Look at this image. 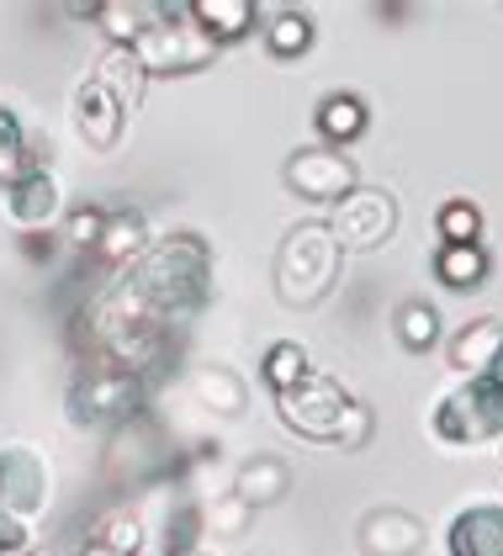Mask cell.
I'll use <instances>...</instances> for the list:
<instances>
[{
    "label": "cell",
    "mask_w": 503,
    "mask_h": 556,
    "mask_svg": "<svg viewBox=\"0 0 503 556\" xmlns=\"http://www.w3.org/2000/svg\"><path fill=\"white\" fill-rule=\"evenodd\" d=\"M212 292V250L202 233H165L149 239V250L90 302L85 340L90 350L123 340V334H175L186 329Z\"/></svg>",
    "instance_id": "1"
},
{
    "label": "cell",
    "mask_w": 503,
    "mask_h": 556,
    "mask_svg": "<svg viewBox=\"0 0 503 556\" xmlns=\"http://www.w3.org/2000/svg\"><path fill=\"white\" fill-rule=\"evenodd\" d=\"M344 250L335 244L329 223H297L276 250V298L287 307H318L339 287Z\"/></svg>",
    "instance_id": "2"
},
{
    "label": "cell",
    "mask_w": 503,
    "mask_h": 556,
    "mask_svg": "<svg viewBox=\"0 0 503 556\" xmlns=\"http://www.w3.org/2000/svg\"><path fill=\"white\" fill-rule=\"evenodd\" d=\"M64 408H70V425L80 429H117L133 414H143V377L90 355V366L75 371V382L64 392Z\"/></svg>",
    "instance_id": "3"
},
{
    "label": "cell",
    "mask_w": 503,
    "mask_h": 556,
    "mask_svg": "<svg viewBox=\"0 0 503 556\" xmlns=\"http://www.w3.org/2000/svg\"><path fill=\"white\" fill-rule=\"evenodd\" d=\"M138 53V64H143V75L154 80V75H191V70H208L212 59H217V48L197 33V22L186 16V0H165L160 5V22L133 43Z\"/></svg>",
    "instance_id": "4"
},
{
    "label": "cell",
    "mask_w": 503,
    "mask_h": 556,
    "mask_svg": "<svg viewBox=\"0 0 503 556\" xmlns=\"http://www.w3.org/2000/svg\"><path fill=\"white\" fill-rule=\"evenodd\" d=\"M435 434L445 445H477L503 434V387L488 377H466L456 392L435 403Z\"/></svg>",
    "instance_id": "5"
},
{
    "label": "cell",
    "mask_w": 503,
    "mask_h": 556,
    "mask_svg": "<svg viewBox=\"0 0 503 556\" xmlns=\"http://www.w3.org/2000/svg\"><path fill=\"white\" fill-rule=\"evenodd\" d=\"M350 403H355V397H350L335 377H324V371H307L297 387L276 392V414H281V425L292 429V434H302V440H318V445H335L339 419H344Z\"/></svg>",
    "instance_id": "6"
},
{
    "label": "cell",
    "mask_w": 503,
    "mask_h": 556,
    "mask_svg": "<svg viewBox=\"0 0 503 556\" xmlns=\"http://www.w3.org/2000/svg\"><path fill=\"white\" fill-rule=\"evenodd\" d=\"M392 228H398V202L387 191H377V186H355L344 202L329 207V233H335L339 250H350V255L381 250L392 239Z\"/></svg>",
    "instance_id": "7"
},
{
    "label": "cell",
    "mask_w": 503,
    "mask_h": 556,
    "mask_svg": "<svg viewBox=\"0 0 503 556\" xmlns=\"http://www.w3.org/2000/svg\"><path fill=\"white\" fill-rule=\"evenodd\" d=\"M106 471H112V482H123V488H149V482H160V477L169 471L165 434L149 425L143 414H133L127 425L112 429V445H106Z\"/></svg>",
    "instance_id": "8"
},
{
    "label": "cell",
    "mask_w": 503,
    "mask_h": 556,
    "mask_svg": "<svg viewBox=\"0 0 503 556\" xmlns=\"http://www.w3.org/2000/svg\"><path fill=\"white\" fill-rule=\"evenodd\" d=\"M287 186H292L302 202H324V207H335L344 202L355 186H361V175H355V160L344 154V149H297L292 160H287Z\"/></svg>",
    "instance_id": "9"
},
{
    "label": "cell",
    "mask_w": 503,
    "mask_h": 556,
    "mask_svg": "<svg viewBox=\"0 0 503 556\" xmlns=\"http://www.w3.org/2000/svg\"><path fill=\"white\" fill-rule=\"evenodd\" d=\"M48 509V467L38 451L27 445H5L0 451V514L33 519Z\"/></svg>",
    "instance_id": "10"
},
{
    "label": "cell",
    "mask_w": 503,
    "mask_h": 556,
    "mask_svg": "<svg viewBox=\"0 0 503 556\" xmlns=\"http://www.w3.org/2000/svg\"><path fill=\"white\" fill-rule=\"evenodd\" d=\"M75 128H80V138L96 154H106V149H117V138H123L127 112L96 86V80H85V86L75 90Z\"/></svg>",
    "instance_id": "11"
},
{
    "label": "cell",
    "mask_w": 503,
    "mask_h": 556,
    "mask_svg": "<svg viewBox=\"0 0 503 556\" xmlns=\"http://www.w3.org/2000/svg\"><path fill=\"white\" fill-rule=\"evenodd\" d=\"M424 525L408 509H372L361 519V552L366 556H419Z\"/></svg>",
    "instance_id": "12"
},
{
    "label": "cell",
    "mask_w": 503,
    "mask_h": 556,
    "mask_svg": "<svg viewBox=\"0 0 503 556\" xmlns=\"http://www.w3.org/2000/svg\"><path fill=\"white\" fill-rule=\"evenodd\" d=\"M186 16L197 22V33L208 38L212 48L239 43L254 33V0H186Z\"/></svg>",
    "instance_id": "13"
},
{
    "label": "cell",
    "mask_w": 503,
    "mask_h": 556,
    "mask_svg": "<svg viewBox=\"0 0 503 556\" xmlns=\"http://www.w3.org/2000/svg\"><path fill=\"white\" fill-rule=\"evenodd\" d=\"M451 556H503V504H471L451 519Z\"/></svg>",
    "instance_id": "14"
},
{
    "label": "cell",
    "mask_w": 503,
    "mask_h": 556,
    "mask_svg": "<svg viewBox=\"0 0 503 556\" xmlns=\"http://www.w3.org/2000/svg\"><path fill=\"white\" fill-rule=\"evenodd\" d=\"M5 213L16 228H48L59 217V186L48 170H27L16 186H5Z\"/></svg>",
    "instance_id": "15"
},
{
    "label": "cell",
    "mask_w": 503,
    "mask_h": 556,
    "mask_svg": "<svg viewBox=\"0 0 503 556\" xmlns=\"http://www.w3.org/2000/svg\"><path fill=\"white\" fill-rule=\"evenodd\" d=\"M292 493V471L281 456H250L244 467L234 471V498L244 509H265V504H281Z\"/></svg>",
    "instance_id": "16"
},
{
    "label": "cell",
    "mask_w": 503,
    "mask_h": 556,
    "mask_svg": "<svg viewBox=\"0 0 503 556\" xmlns=\"http://www.w3.org/2000/svg\"><path fill=\"white\" fill-rule=\"evenodd\" d=\"M191 397H197L202 414H217V419H239L250 408V387L239 382V371H228V366L191 371Z\"/></svg>",
    "instance_id": "17"
},
{
    "label": "cell",
    "mask_w": 503,
    "mask_h": 556,
    "mask_svg": "<svg viewBox=\"0 0 503 556\" xmlns=\"http://www.w3.org/2000/svg\"><path fill=\"white\" fill-rule=\"evenodd\" d=\"M90 80L106 90V96H112V101H117L123 112H138V101H143V86H149V75H143V64H138V53H133V48H106Z\"/></svg>",
    "instance_id": "18"
},
{
    "label": "cell",
    "mask_w": 503,
    "mask_h": 556,
    "mask_svg": "<svg viewBox=\"0 0 503 556\" xmlns=\"http://www.w3.org/2000/svg\"><path fill=\"white\" fill-rule=\"evenodd\" d=\"M143 250H149V217L138 213V207L106 213V228L96 239V255L106 260V265H133Z\"/></svg>",
    "instance_id": "19"
},
{
    "label": "cell",
    "mask_w": 503,
    "mask_h": 556,
    "mask_svg": "<svg viewBox=\"0 0 503 556\" xmlns=\"http://www.w3.org/2000/svg\"><path fill=\"white\" fill-rule=\"evenodd\" d=\"M318 132H324V149H344V143H355L361 132L372 128V112H366V101L361 96H350V90H335V96H324L318 101Z\"/></svg>",
    "instance_id": "20"
},
{
    "label": "cell",
    "mask_w": 503,
    "mask_h": 556,
    "mask_svg": "<svg viewBox=\"0 0 503 556\" xmlns=\"http://www.w3.org/2000/svg\"><path fill=\"white\" fill-rule=\"evenodd\" d=\"M27 170H48L42 165V143L22 128V117L11 106H0V186H16Z\"/></svg>",
    "instance_id": "21"
},
{
    "label": "cell",
    "mask_w": 503,
    "mask_h": 556,
    "mask_svg": "<svg viewBox=\"0 0 503 556\" xmlns=\"http://www.w3.org/2000/svg\"><path fill=\"white\" fill-rule=\"evenodd\" d=\"M90 22L112 38V48H133L160 22V5H154V0H101Z\"/></svg>",
    "instance_id": "22"
},
{
    "label": "cell",
    "mask_w": 503,
    "mask_h": 556,
    "mask_svg": "<svg viewBox=\"0 0 503 556\" xmlns=\"http://www.w3.org/2000/svg\"><path fill=\"white\" fill-rule=\"evenodd\" d=\"M499 344H503V318H477L451 340V366L462 377H488V366L499 361Z\"/></svg>",
    "instance_id": "23"
},
{
    "label": "cell",
    "mask_w": 503,
    "mask_h": 556,
    "mask_svg": "<svg viewBox=\"0 0 503 556\" xmlns=\"http://www.w3.org/2000/svg\"><path fill=\"white\" fill-rule=\"evenodd\" d=\"M488 270H493V260L482 244H440L435 250V276L451 292H477L488 281Z\"/></svg>",
    "instance_id": "24"
},
{
    "label": "cell",
    "mask_w": 503,
    "mask_h": 556,
    "mask_svg": "<svg viewBox=\"0 0 503 556\" xmlns=\"http://www.w3.org/2000/svg\"><path fill=\"white\" fill-rule=\"evenodd\" d=\"M85 541L112 556H138L143 541H149V525H143V514L133 509V504H117V509H106L96 519V530H90Z\"/></svg>",
    "instance_id": "25"
},
{
    "label": "cell",
    "mask_w": 503,
    "mask_h": 556,
    "mask_svg": "<svg viewBox=\"0 0 503 556\" xmlns=\"http://www.w3.org/2000/svg\"><path fill=\"white\" fill-rule=\"evenodd\" d=\"M265 48H271L276 59L307 53V48H313V16H302V11H276V16L265 22Z\"/></svg>",
    "instance_id": "26"
},
{
    "label": "cell",
    "mask_w": 503,
    "mask_h": 556,
    "mask_svg": "<svg viewBox=\"0 0 503 556\" xmlns=\"http://www.w3.org/2000/svg\"><path fill=\"white\" fill-rule=\"evenodd\" d=\"M313 366H307V350L292 340H276L271 350H265V361H260V377L271 382V392H287V387H297L302 377H307Z\"/></svg>",
    "instance_id": "27"
},
{
    "label": "cell",
    "mask_w": 503,
    "mask_h": 556,
    "mask_svg": "<svg viewBox=\"0 0 503 556\" xmlns=\"http://www.w3.org/2000/svg\"><path fill=\"white\" fill-rule=\"evenodd\" d=\"M435 228H440V244H482V213L466 197H451L435 213Z\"/></svg>",
    "instance_id": "28"
},
{
    "label": "cell",
    "mask_w": 503,
    "mask_h": 556,
    "mask_svg": "<svg viewBox=\"0 0 503 556\" xmlns=\"http://www.w3.org/2000/svg\"><path fill=\"white\" fill-rule=\"evenodd\" d=\"M398 340L408 344V350H435L440 344V313L429 302H408L398 313Z\"/></svg>",
    "instance_id": "29"
},
{
    "label": "cell",
    "mask_w": 503,
    "mask_h": 556,
    "mask_svg": "<svg viewBox=\"0 0 503 556\" xmlns=\"http://www.w3.org/2000/svg\"><path fill=\"white\" fill-rule=\"evenodd\" d=\"M250 514L239 498H217V504H208V509H197V519H202V530L208 535H217V541H234V535H244V525H250Z\"/></svg>",
    "instance_id": "30"
},
{
    "label": "cell",
    "mask_w": 503,
    "mask_h": 556,
    "mask_svg": "<svg viewBox=\"0 0 503 556\" xmlns=\"http://www.w3.org/2000/svg\"><path fill=\"white\" fill-rule=\"evenodd\" d=\"M101 228H106V213L96 202H85V207H75V213L64 217V244L70 250H90L101 239Z\"/></svg>",
    "instance_id": "31"
},
{
    "label": "cell",
    "mask_w": 503,
    "mask_h": 556,
    "mask_svg": "<svg viewBox=\"0 0 503 556\" xmlns=\"http://www.w3.org/2000/svg\"><path fill=\"white\" fill-rule=\"evenodd\" d=\"M372 429H377V414H372L366 403H350V408H344V419H339L335 445H344V451H361V445L372 440Z\"/></svg>",
    "instance_id": "32"
},
{
    "label": "cell",
    "mask_w": 503,
    "mask_h": 556,
    "mask_svg": "<svg viewBox=\"0 0 503 556\" xmlns=\"http://www.w3.org/2000/svg\"><path fill=\"white\" fill-rule=\"evenodd\" d=\"M22 546H33V530H27V519H16V514H0V556H5V552H22Z\"/></svg>",
    "instance_id": "33"
},
{
    "label": "cell",
    "mask_w": 503,
    "mask_h": 556,
    "mask_svg": "<svg viewBox=\"0 0 503 556\" xmlns=\"http://www.w3.org/2000/svg\"><path fill=\"white\" fill-rule=\"evenodd\" d=\"M5 556H53V552H48L42 541H33V546H22V552H5Z\"/></svg>",
    "instance_id": "34"
},
{
    "label": "cell",
    "mask_w": 503,
    "mask_h": 556,
    "mask_svg": "<svg viewBox=\"0 0 503 556\" xmlns=\"http://www.w3.org/2000/svg\"><path fill=\"white\" fill-rule=\"evenodd\" d=\"M488 382H499V387H503V344H499V361L488 366Z\"/></svg>",
    "instance_id": "35"
},
{
    "label": "cell",
    "mask_w": 503,
    "mask_h": 556,
    "mask_svg": "<svg viewBox=\"0 0 503 556\" xmlns=\"http://www.w3.org/2000/svg\"><path fill=\"white\" fill-rule=\"evenodd\" d=\"M180 556H202V552H180Z\"/></svg>",
    "instance_id": "36"
}]
</instances>
